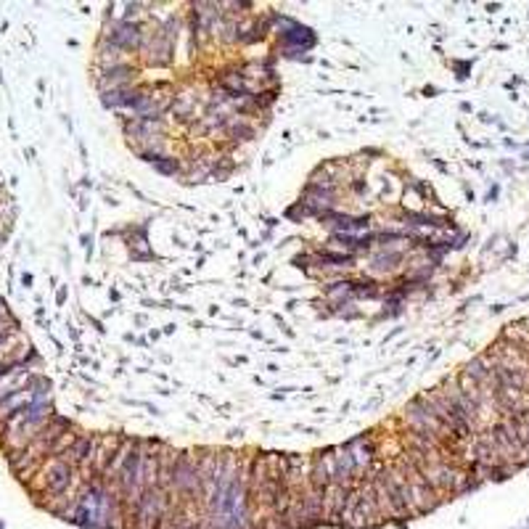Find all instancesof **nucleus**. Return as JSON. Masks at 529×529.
<instances>
[{
    "mask_svg": "<svg viewBox=\"0 0 529 529\" xmlns=\"http://www.w3.org/2000/svg\"><path fill=\"white\" fill-rule=\"evenodd\" d=\"M154 167H157L159 172H175V169H178V162H175V159L162 157L159 162H154Z\"/></svg>",
    "mask_w": 529,
    "mask_h": 529,
    "instance_id": "4",
    "label": "nucleus"
},
{
    "mask_svg": "<svg viewBox=\"0 0 529 529\" xmlns=\"http://www.w3.org/2000/svg\"><path fill=\"white\" fill-rule=\"evenodd\" d=\"M72 456H74V460H87V458H93V439H90V437L77 439Z\"/></svg>",
    "mask_w": 529,
    "mask_h": 529,
    "instance_id": "3",
    "label": "nucleus"
},
{
    "mask_svg": "<svg viewBox=\"0 0 529 529\" xmlns=\"http://www.w3.org/2000/svg\"><path fill=\"white\" fill-rule=\"evenodd\" d=\"M69 474H72V471H69L66 463H53L48 474V487L53 493H61V490L69 484Z\"/></svg>",
    "mask_w": 529,
    "mask_h": 529,
    "instance_id": "2",
    "label": "nucleus"
},
{
    "mask_svg": "<svg viewBox=\"0 0 529 529\" xmlns=\"http://www.w3.org/2000/svg\"><path fill=\"white\" fill-rule=\"evenodd\" d=\"M111 43L117 45V48H141V43H143V37H141V29L132 24H120V29L117 32H111Z\"/></svg>",
    "mask_w": 529,
    "mask_h": 529,
    "instance_id": "1",
    "label": "nucleus"
}]
</instances>
